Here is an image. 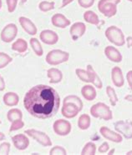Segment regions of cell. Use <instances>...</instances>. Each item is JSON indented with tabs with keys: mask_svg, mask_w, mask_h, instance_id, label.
<instances>
[{
	"mask_svg": "<svg viewBox=\"0 0 132 155\" xmlns=\"http://www.w3.org/2000/svg\"><path fill=\"white\" fill-rule=\"evenodd\" d=\"M25 109L32 116L40 119L54 117L60 106V97L58 92L49 85L34 86L24 98Z\"/></svg>",
	"mask_w": 132,
	"mask_h": 155,
	"instance_id": "6da1fadb",
	"label": "cell"
},
{
	"mask_svg": "<svg viewBox=\"0 0 132 155\" xmlns=\"http://www.w3.org/2000/svg\"><path fill=\"white\" fill-rule=\"evenodd\" d=\"M83 102L76 95H69L64 98L61 114L66 118H73L76 117L83 109Z\"/></svg>",
	"mask_w": 132,
	"mask_h": 155,
	"instance_id": "7a4b0ae2",
	"label": "cell"
},
{
	"mask_svg": "<svg viewBox=\"0 0 132 155\" xmlns=\"http://www.w3.org/2000/svg\"><path fill=\"white\" fill-rule=\"evenodd\" d=\"M90 114L95 118H100L105 121L111 120L113 118V113L108 105L104 103H97L90 108Z\"/></svg>",
	"mask_w": 132,
	"mask_h": 155,
	"instance_id": "3957f363",
	"label": "cell"
},
{
	"mask_svg": "<svg viewBox=\"0 0 132 155\" xmlns=\"http://www.w3.org/2000/svg\"><path fill=\"white\" fill-rule=\"evenodd\" d=\"M105 35L110 43H111L115 46L121 47L125 44V35L121 29H120L116 26H110L105 30Z\"/></svg>",
	"mask_w": 132,
	"mask_h": 155,
	"instance_id": "277c9868",
	"label": "cell"
},
{
	"mask_svg": "<svg viewBox=\"0 0 132 155\" xmlns=\"http://www.w3.org/2000/svg\"><path fill=\"white\" fill-rule=\"evenodd\" d=\"M121 0H100L98 3V10L106 18H112L117 13V4Z\"/></svg>",
	"mask_w": 132,
	"mask_h": 155,
	"instance_id": "5b68a950",
	"label": "cell"
},
{
	"mask_svg": "<svg viewBox=\"0 0 132 155\" xmlns=\"http://www.w3.org/2000/svg\"><path fill=\"white\" fill-rule=\"evenodd\" d=\"M69 58V54L68 52L60 49H53L48 53L45 60L46 63L51 66H56L67 62Z\"/></svg>",
	"mask_w": 132,
	"mask_h": 155,
	"instance_id": "8992f818",
	"label": "cell"
},
{
	"mask_svg": "<svg viewBox=\"0 0 132 155\" xmlns=\"http://www.w3.org/2000/svg\"><path fill=\"white\" fill-rule=\"evenodd\" d=\"M24 134H26L29 137L34 138L35 141L42 145V146H44V147H50V146H52V142H51L50 138L44 132L39 131V130H36V129H34V128H30V129L25 130Z\"/></svg>",
	"mask_w": 132,
	"mask_h": 155,
	"instance_id": "52a82bcc",
	"label": "cell"
},
{
	"mask_svg": "<svg viewBox=\"0 0 132 155\" xmlns=\"http://www.w3.org/2000/svg\"><path fill=\"white\" fill-rule=\"evenodd\" d=\"M115 129L126 139L132 138V122L130 120H120L116 122Z\"/></svg>",
	"mask_w": 132,
	"mask_h": 155,
	"instance_id": "ba28073f",
	"label": "cell"
},
{
	"mask_svg": "<svg viewBox=\"0 0 132 155\" xmlns=\"http://www.w3.org/2000/svg\"><path fill=\"white\" fill-rule=\"evenodd\" d=\"M54 132L59 136H67L70 134L72 129L71 124L65 119H58L53 124Z\"/></svg>",
	"mask_w": 132,
	"mask_h": 155,
	"instance_id": "9c48e42d",
	"label": "cell"
},
{
	"mask_svg": "<svg viewBox=\"0 0 132 155\" xmlns=\"http://www.w3.org/2000/svg\"><path fill=\"white\" fill-rule=\"evenodd\" d=\"M18 34V27L16 24H7L1 32V40L4 43H11L16 38Z\"/></svg>",
	"mask_w": 132,
	"mask_h": 155,
	"instance_id": "30bf717a",
	"label": "cell"
},
{
	"mask_svg": "<svg viewBox=\"0 0 132 155\" xmlns=\"http://www.w3.org/2000/svg\"><path fill=\"white\" fill-rule=\"evenodd\" d=\"M39 38L44 44L48 45H54L57 44L59 41L58 34L54 31L50 29H45L42 31L39 34Z\"/></svg>",
	"mask_w": 132,
	"mask_h": 155,
	"instance_id": "8fae6325",
	"label": "cell"
},
{
	"mask_svg": "<svg viewBox=\"0 0 132 155\" xmlns=\"http://www.w3.org/2000/svg\"><path fill=\"white\" fill-rule=\"evenodd\" d=\"M100 134L105 139L110 140V141L114 142V143H120L123 140L121 134H120L119 133H115V132L112 131L111 129H110L105 126H102L100 129Z\"/></svg>",
	"mask_w": 132,
	"mask_h": 155,
	"instance_id": "7c38bea8",
	"label": "cell"
},
{
	"mask_svg": "<svg viewBox=\"0 0 132 155\" xmlns=\"http://www.w3.org/2000/svg\"><path fill=\"white\" fill-rule=\"evenodd\" d=\"M86 31V25L82 22H77L72 25L69 29V34L74 41L78 40L85 34Z\"/></svg>",
	"mask_w": 132,
	"mask_h": 155,
	"instance_id": "4fadbf2b",
	"label": "cell"
},
{
	"mask_svg": "<svg viewBox=\"0 0 132 155\" xmlns=\"http://www.w3.org/2000/svg\"><path fill=\"white\" fill-rule=\"evenodd\" d=\"M111 80L115 87L121 88L125 84V78L122 73L121 68L115 66L111 70Z\"/></svg>",
	"mask_w": 132,
	"mask_h": 155,
	"instance_id": "5bb4252c",
	"label": "cell"
},
{
	"mask_svg": "<svg viewBox=\"0 0 132 155\" xmlns=\"http://www.w3.org/2000/svg\"><path fill=\"white\" fill-rule=\"evenodd\" d=\"M12 141H13L14 147L20 151L25 150L29 145V140L26 137V135H24V134H19L12 137Z\"/></svg>",
	"mask_w": 132,
	"mask_h": 155,
	"instance_id": "9a60e30c",
	"label": "cell"
},
{
	"mask_svg": "<svg viewBox=\"0 0 132 155\" xmlns=\"http://www.w3.org/2000/svg\"><path fill=\"white\" fill-rule=\"evenodd\" d=\"M19 22L20 24L21 27L29 35H35L37 34L38 29L35 24L32 21L26 17H20L19 18Z\"/></svg>",
	"mask_w": 132,
	"mask_h": 155,
	"instance_id": "2e32d148",
	"label": "cell"
},
{
	"mask_svg": "<svg viewBox=\"0 0 132 155\" xmlns=\"http://www.w3.org/2000/svg\"><path fill=\"white\" fill-rule=\"evenodd\" d=\"M105 55L109 60L114 63H120L122 61V54L120 52L113 46H107L105 48Z\"/></svg>",
	"mask_w": 132,
	"mask_h": 155,
	"instance_id": "e0dca14e",
	"label": "cell"
},
{
	"mask_svg": "<svg viewBox=\"0 0 132 155\" xmlns=\"http://www.w3.org/2000/svg\"><path fill=\"white\" fill-rule=\"evenodd\" d=\"M51 23L54 27L59 28H65L71 24L70 20L62 14H55L51 18Z\"/></svg>",
	"mask_w": 132,
	"mask_h": 155,
	"instance_id": "ac0fdd59",
	"label": "cell"
},
{
	"mask_svg": "<svg viewBox=\"0 0 132 155\" xmlns=\"http://www.w3.org/2000/svg\"><path fill=\"white\" fill-rule=\"evenodd\" d=\"M47 76L50 79V84H59L63 79V74L56 68H51L47 71Z\"/></svg>",
	"mask_w": 132,
	"mask_h": 155,
	"instance_id": "d6986e66",
	"label": "cell"
},
{
	"mask_svg": "<svg viewBox=\"0 0 132 155\" xmlns=\"http://www.w3.org/2000/svg\"><path fill=\"white\" fill-rule=\"evenodd\" d=\"M4 104L8 107H14L19 104V97L16 93L14 92H8L3 97Z\"/></svg>",
	"mask_w": 132,
	"mask_h": 155,
	"instance_id": "ffe728a7",
	"label": "cell"
},
{
	"mask_svg": "<svg viewBox=\"0 0 132 155\" xmlns=\"http://www.w3.org/2000/svg\"><path fill=\"white\" fill-rule=\"evenodd\" d=\"M81 94L87 101H92L96 98V90L92 85H85L81 88Z\"/></svg>",
	"mask_w": 132,
	"mask_h": 155,
	"instance_id": "44dd1931",
	"label": "cell"
},
{
	"mask_svg": "<svg viewBox=\"0 0 132 155\" xmlns=\"http://www.w3.org/2000/svg\"><path fill=\"white\" fill-rule=\"evenodd\" d=\"M87 71H88L89 74H90V83L93 84V85H95V87L99 89H101L103 87V84H102L101 79L98 76V74H96V72L95 69L93 68L90 64H89L87 66Z\"/></svg>",
	"mask_w": 132,
	"mask_h": 155,
	"instance_id": "7402d4cb",
	"label": "cell"
},
{
	"mask_svg": "<svg viewBox=\"0 0 132 155\" xmlns=\"http://www.w3.org/2000/svg\"><path fill=\"white\" fill-rule=\"evenodd\" d=\"M11 48H12V50L16 51L19 54H23L24 52H26L28 49L27 42L23 38H19L12 44Z\"/></svg>",
	"mask_w": 132,
	"mask_h": 155,
	"instance_id": "603a6c76",
	"label": "cell"
},
{
	"mask_svg": "<svg viewBox=\"0 0 132 155\" xmlns=\"http://www.w3.org/2000/svg\"><path fill=\"white\" fill-rule=\"evenodd\" d=\"M91 124V119L90 117L86 114H84L80 116L78 119V127L81 130H86L90 127Z\"/></svg>",
	"mask_w": 132,
	"mask_h": 155,
	"instance_id": "cb8c5ba5",
	"label": "cell"
},
{
	"mask_svg": "<svg viewBox=\"0 0 132 155\" xmlns=\"http://www.w3.org/2000/svg\"><path fill=\"white\" fill-rule=\"evenodd\" d=\"M84 19H85L87 23L93 25H98L100 23V19L97 14H95L93 11H86L84 14Z\"/></svg>",
	"mask_w": 132,
	"mask_h": 155,
	"instance_id": "d4e9b609",
	"label": "cell"
},
{
	"mask_svg": "<svg viewBox=\"0 0 132 155\" xmlns=\"http://www.w3.org/2000/svg\"><path fill=\"white\" fill-rule=\"evenodd\" d=\"M29 44H30V46L31 48H32L33 51L35 53V54H36L37 56H39V57L43 56V54H44V50H43V48L41 46L39 41L38 40L37 38H30Z\"/></svg>",
	"mask_w": 132,
	"mask_h": 155,
	"instance_id": "484cf974",
	"label": "cell"
},
{
	"mask_svg": "<svg viewBox=\"0 0 132 155\" xmlns=\"http://www.w3.org/2000/svg\"><path fill=\"white\" fill-rule=\"evenodd\" d=\"M7 118L9 122L14 121L17 119H22L23 118V113L19 108H12L7 114Z\"/></svg>",
	"mask_w": 132,
	"mask_h": 155,
	"instance_id": "4316f807",
	"label": "cell"
},
{
	"mask_svg": "<svg viewBox=\"0 0 132 155\" xmlns=\"http://www.w3.org/2000/svg\"><path fill=\"white\" fill-rule=\"evenodd\" d=\"M96 153V145L92 143L89 142L84 146V148L81 151V155H95Z\"/></svg>",
	"mask_w": 132,
	"mask_h": 155,
	"instance_id": "83f0119b",
	"label": "cell"
},
{
	"mask_svg": "<svg viewBox=\"0 0 132 155\" xmlns=\"http://www.w3.org/2000/svg\"><path fill=\"white\" fill-rule=\"evenodd\" d=\"M106 94L108 95L109 99H110V103L111 106H115L119 99L117 95L115 94V89L112 88L111 86H107L106 87Z\"/></svg>",
	"mask_w": 132,
	"mask_h": 155,
	"instance_id": "f1b7e54d",
	"label": "cell"
},
{
	"mask_svg": "<svg viewBox=\"0 0 132 155\" xmlns=\"http://www.w3.org/2000/svg\"><path fill=\"white\" fill-rule=\"evenodd\" d=\"M75 74L77 75V77L81 80L82 82L85 83H90V74H89L88 71L82 69V68H77L75 70Z\"/></svg>",
	"mask_w": 132,
	"mask_h": 155,
	"instance_id": "f546056e",
	"label": "cell"
},
{
	"mask_svg": "<svg viewBox=\"0 0 132 155\" xmlns=\"http://www.w3.org/2000/svg\"><path fill=\"white\" fill-rule=\"evenodd\" d=\"M13 61V58L4 52H0V69L4 68Z\"/></svg>",
	"mask_w": 132,
	"mask_h": 155,
	"instance_id": "4dcf8cb0",
	"label": "cell"
},
{
	"mask_svg": "<svg viewBox=\"0 0 132 155\" xmlns=\"http://www.w3.org/2000/svg\"><path fill=\"white\" fill-rule=\"evenodd\" d=\"M54 2H47V1H42L39 4V8L42 12H49L53 10L54 8Z\"/></svg>",
	"mask_w": 132,
	"mask_h": 155,
	"instance_id": "1f68e13d",
	"label": "cell"
},
{
	"mask_svg": "<svg viewBox=\"0 0 132 155\" xmlns=\"http://www.w3.org/2000/svg\"><path fill=\"white\" fill-rule=\"evenodd\" d=\"M49 154L50 155H66L67 154V151L66 149L62 147V146H54L51 148L49 151Z\"/></svg>",
	"mask_w": 132,
	"mask_h": 155,
	"instance_id": "d6a6232c",
	"label": "cell"
},
{
	"mask_svg": "<svg viewBox=\"0 0 132 155\" xmlns=\"http://www.w3.org/2000/svg\"><path fill=\"white\" fill-rule=\"evenodd\" d=\"M24 127V123L22 119H17L11 123V126L9 128V132L17 131L19 129H21Z\"/></svg>",
	"mask_w": 132,
	"mask_h": 155,
	"instance_id": "836d02e7",
	"label": "cell"
},
{
	"mask_svg": "<svg viewBox=\"0 0 132 155\" xmlns=\"http://www.w3.org/2000/svg\"><path fill=\"white\" fill-rule=\"evenodd\" d=\"M11 145L8 142H4L0 144V155H8Z\"/></svg>",
	"mask_w": 132,
	"mask_h": 155,
	"instance_id": "e575fe53",
	"label": "cell"
},
{
	"mask_svg": "<svg viewBox=\"0 0 132 155\" xmlns=\"http://www.w3.org/2000/svg\"><path fill=\"white\" fill-rule=\"evenodd\" d=\"M78 4L80 7L84 8H89L95 4V0H78Z\"/></svg>",
	"mask_w": 132,
	"mask_h": 155,
	"instance_id": "d590c367",
	"label": "cell"
},
{
	"mask_svg": "<svg viewBox=\"0 0 132 155\" xmlns=\"http://www.w3.org/2000/svg\"><path fill=\"white\" fill-rule=\"evenodd\" d=\"M6 3H7L8 11L9 13L14 12V10L16 9V7H17L18 0H6Z\"/></svg>",
	"mask_w": 132,
	"mask_h": 155,
	"instance_id": "8d00e7d4",
	"label": "cell"
},
{
	"mask_svg": "<svg viewBox=\"0 0 132 155\" xmlns=\"http://www.w3.org/2000/svg\"><path fill=\"white\" fill-rule=\"evenodd\" d=\"M109 149H110V145H109V143H106V142H104V143L99 147L98 150L100 153H105L109 151Z\"/></svg>",
	"mask_w": 132,
	"mask_h": 155,
	"instance_id": "74e56055",
	"label": "cell"
},
{
	"mask_svg": "<svg viewBox=\"0 0 132 155\" xmlns=\"http://www.w3.org/2000/svg\"><path fill=\"white\" fill-rule=\"evenodd\" d=\"M126 79H127V83H128L130 89L132 90V70H130L126 74Z\"/></svg>",
	"mask_w": 132,
	"mask_h": 155,
	"instance_id": "f35d334b",
	"label": "cell"
},
{
	"mask_svg": "<svg viewBox=\"0 0 132 155\" xmlns=\"http://www.w3.org/2000/svg\"><path fill=\"white\" fill-rule=\"evenodd\" d=\"M5 89V81L4 78L0 75V91H4Z\"/></svg>",
	"mask_w": 132,
	"mask_h": 155,
	"instance_id": "ab89813d",
	"label": "cell"
},
{
	"mask_svg": "<svg viewBox=\"0 0 132 155\" xmlns=\"http://www.w3.org/2000/svg\"><path fill=\"white\" fill-rule=\"evenodd\" d=\"M74 0H62V5H61V8H64L65 6H67L69 4L72 3Z\"/></svg>",
	"mask_w": 132,
	"mask_h": 155,
	"instance_id": "60d3db41",
	"label": "cell"
},
{
	"mask_svg": "<svg viewBox=\"0 0 132 155\" xmlns=\"http://www.w3.org/2000/svg\"><path fill=\"white\" fill-rule=\"evenodd\" d=\"M126 43H127V47L130 48L132 47V37H128L126 38Z\"/></svg>",
	"mask_w": 132,
	"mask_h": 155,
	"instance_id": "b9f144b4",
	"label": "cell"
},
{
	"mask_svg": "<svg viewBox=\"0 0 132 155\" xmlns=\"http://www.w3.org/2000/svg\"><path fill=\"white\" fill-rule=\"evenodd\" d=\"M125 100H127V101L132 102V95L129 94V95H127V96H125Z\"/></svg>",
	"mask_w": 132,
	"mask_h": 155,
	"instance_id": "7bdbcfd3",
	"label": "cell"
},
{
	"mask_svg": "<svg viewBox=\"0 0 132 155\" xmlns=\"http://www.w3.org/2000/svg\"><path fill=\"white\" fill-rule=\"evenodd\" d=\"M4 139H5V134H4V133L0 132V141L4 140Z\"/></svg>",
	"mask_w": 132,
	"mask_h": 155,
	"instance_id": "ee69618b",
	"label": "cell"
},
{
	"mask_svg": "<svg viewBox=\"0 0 132 155\" xmlns=\"http://www.w3.org/2000/svg\"><path fill=\"white\" fill-rule=\"evenodd\" d=\"M115 148H113V149H111L110 151L109 152V153H107V154H109V155L114 154V153H115Z\"/></svg>",
	"mask_w": 132,
	"mask_h": 155,
	"instance_id": "f6af8a7d",
	"label": "cell"
},
{
	"mask_svg": "<svg viewBox=\"0 0 132 155\" xmlns=\"http://www.w3.org/2000/svg\"><path fill=\"white\" fill-rule=\"evenodd\" d=\"M126 155H132V150H130V151H129L127 153H126Z\"/></svg>",
	"mask_w": 132,
	"mask_h": 155,
	"instance_id": "bcb514c9",
	"label": "cell"
},
{
	"mask_svg": "<svg viewBox=\"0 0 132 155\" xmlns=\"http://www.w3.org/2000/svg\"><path fill=\"white\" fill-rule=\"evenodd\" d=\"M20 1H21V3H22V4H25V3L27 2L28 0H20Z\"/></svg>",
	"mask_w": 132,
	"mask_h": 155,
	"instance_id": "7dc6e473",
	"label": "cell"
},
{
	"mask_svg": "<svg viewBox=\"0 0 132 155\" xmlns=\"http://www.w3.org/2000/svg\"><path fill=\"white\" fill-rule=\"evenodd\" d=\"M2 5H3V4H2V0H0V9H1V8H2Z\"/></svg>",
	"mask_w": 132,
	"mask_h": 155,
	"instance_id": "c3c4849f",
	"label": "cell"
},
{
	"mask_svg": "<svg viewBox=\"0 0 132 155\" xmlns=\"http://www.w3.org/2000/svg\"><path fill=\"white\" fill-rule=\"evenodd\" d=\"M128 1H130V2H131L132 3V0H128Z\"/></svg>",
	"mask_w": 132,
	"mask_h": 155,
	"instance_id": "681fc988",
	"label": "cell"
},
{
	"mask_svg": "<svg viewBox=\"0 0 132 155\" xmlns=\"http://www.w3.org/2000/svg\"><path fill=\"white\" fill-rule=\"evenodd\" d=\"M0 124H1V122H0Z\"/></svg>",
	"mask_w": 132,
	"mask_h": 155,
	"instance_id": "f907efd6",
	"label": "cell"
}]
</instances>
